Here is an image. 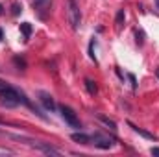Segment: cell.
<instances>
[{
  "mask_svg": "<svg viewBox=\"0 0 159 157\" xmlns=\"http://www.w3.org/2000/svg\"><path fill=\"white\" fill-rule=\"evenodd\" d=\"M0 104L4 105V107H17V105H20V104H24V105H30V102H28V98L20 92V91H17L15 87H6L4 91H0Z\"/></svg>",
  "mask_w": 159,
  "mask_h": 157,
  "instance_id": "1",
  "label": "cell"
},
{
  "mask_svg": "<svg viewBox=\"0 0 159 157\" xmlns=\"http://www.w3.org/2000/svg\"><path fill=\"white\" fill-rule=\"evenodd\" d=\"M69 22L72 30H78L81 24V13H80V6L76 0H69Z\"/></svg>",
  "mask_w": 159,
  "mask_h": 157,
  "instance_id": "2",
  "label": "cell"
},
{
  "mask_svg": "<svg viewBox=\"0 0 159 157\" xmlns=\"http://www.w3.org/2000/svg\"><path fill=\"white\" fill-rule=\"evenodd\" d=\"M91 144H94L100 150H109L115 144V139H111L109 135H102V133H94L91 135Z\"/></svg>",
  "mask_w": 159,
  "mask_h": 157,
  "instance_id": "3",
  "label": "cell"
},
{
  "mask_svg": "<svg viewBox=\"0 0 159 157\" xmlns=\"http://www.w3.org/2000/svg\"><path fill=\"white\" fill-rule=\"evenodd\" d=\"M59 113H61V117H63V120L70 126V128H81L80 126V120L78 117H76V113L70 109V107H67V105H59Z\"/></svg>",
  "mask_w": 159,
  "mask_h": 157,
  "instance_id": "4",
  "label": "cell"
},
{
  "mask_svg": "<svg viewBox=\"0 0 159 157\" xmlns=\"http://www.w3.org/2000/svg\"><path fill=\"white\" fill-rule=\"evenodd\" d=\"M32 146L37 148V150H41L43 154H48V155H59V154H61L57 148H54V146H50V144H46V142H34Z\"/></svg>",
  "mask_w": 159,
  "mask_h": 157,
  "instance_id": "5",
  "label": "cell"
},
{
  "mask_svg": "<svg viewBox=\"0 0 159 157\" xmlns=\"http://www.w3.org/2000/svg\"><path fill=\"white\" fill-rule=\"evenodd\" d=\"M39 100H41V104H43L44 109H48V111H54L56 109V102H54V98L48 92H39Z\"/></svg>",
  "mask_w": 159,
  "mask_h": 157,
  "instance_id": "6",
  "label": "cell"
},
{
  "mask_svg": "<svg viewBox=\"0 0 159 157\" xmlns=\"http://www.w3.org/2000/svg\"><path fill=\"white\" fill-rule=\"evenodd\" d=\"M50 4H52V0H34V9H37L41 17H44L46 11L50 9Z\"/></svg>",
  "mask_w": 159,
  "mask_h": 157,
  "instance_id": "7",
  "label": "cell"
},
{
  "mask_svg": "<svg viewBox=\"0 0 159 157\" xmlns=\"http://www.w3.org/2000/svg\"><path fill=\"white\" fill-rule=\"evenodd\" d=\"M129 128H131L135 133H139L141 137H144V139H148V141H156V135H154V133H148V131H144L143 128H139V126H135V124H131V122H129Z\"/></svg>",
  "mask_w": 159,
  "mask_h": 157,
  "instance_id": "8",
  "label": "cell"
},
{
  "mask_svg": "<svg viewBox=\"0 0 159 157\" xmlns=\"http://www.w3.org/2000/svg\"><path fill=\"white\" fill-rule=\"evenodd\" d=\"M72 141L78 144H91V135L87 133H72Z\"/></svg>",
  "mask_w": 159,
  "mask_h": 157,
  "instance_id": "9",
  "label": "cell"
},
{
  "mask_svg": "<svg viewBox=\"0 0 159 157\" xmlns=\"http://www.w3.org/2000/svg\"><path fill=\"white\" fill-rule=\"evenodd\" d=\"M98 120H100V122H102L104 126H107V128H109L111 131H115V129H117V124H115L113 120H109L107 117H104V115H98Z\"/></svg>",
  "mask_w": 159,
  "mask_h": 157,
  "instance_id": "10",
  "label": "cell"
},
{
  "mask_svg": "<svg viewBox=\"0 0 159 157\" xmlns=\"http://www.w3.org/2000/svg\"><path fill=\"white\" fill-rule=\"evenodd\" d=\"M20 32L24 34L26 39H30V35H32V24H30V22H22V24H20Z\"/></svg>",
  "mask_w": 159,
  "mask_h": 157,
  "instance_id": "11",
  "label": "cell"
},
{
  "mask_svg": "<svg viewBox=\"0 0 159 157\" xmlns=\"http://www.w3.org/2000/svg\"><path fill=\"white\" fill-rule=\"evenodd\" d=\"M85 89H87L89 94H94L96 92V83L93 79H85Z\"/></svg>",
  "mask_w": 159,
  "mask_h": 157,
  "instance_id": "12",
  "label": "cell"
},
{
  "mask_svg": "<svg viewBox=\"0 0 159 157\" xmlns=\"http://www.w3.org/2000/svg\"><path fill=\"white\" fill-rule=\"evenodd\" d=\"M124 19H126V15H124V9H120L119 13H117V17H115V24H117V26H122Z\"/></svg>",
  "mask_w": 159,
  "mask_h": 157,
  "instance_id": "13",
  "label": "cell"
},
{
  "mask_svg": "<svg viewBox=\"0 0 159 157\" xmlns=\"http://www.w3.org/2000/svg\"><path fill=\"white\" fill-rule=\"evenodd\" d=\"M20 11H22V6H20L19 2H13V6H11V13H13V15H19Z\"/></svg>",
  "mask_w": 159,
  "mask_h": 157,
  "instance_id": "14",
  "label": "cell"
},
{
  "mask_svg": "<svg viewBox=\"0 0 159 157\" xmlns=\"http://www.w3.org/2000/svg\"><path fill=\"white\" fill-rule=\"evenodd\" d=\"M6 87H9V83H6L4 79H0V91H4Z\"/></svg>",
  "mask_w": 159,
  "mask_h": 157,
  "instance_id": "15",
  "label": "cell"
},
{
  "mask_svg": "<svg viewBox=\"0 0 159 157\" xmlns=\"http://www.w3.org/2000/svg\"><path fill=\"white\" fill-rule=\"evenodd\" d=\"M129 81H131V85H133V89H135L137 83H135V76H133V74H129Z\"/></svg>",
  "mask_w": 159,
  "mask_h": 157,
  "instance_id": "16",
  "label": "cell"
},
{
  "mask_svg": "<svg viewBox=\"0 0 159 157\" xmlns=\"http://www.w3.org/2000/svg\"><path fill=\"white\" fill-rule=\"evenodd\" d=\"M152 155H157L159 157V148H152Z\"/></svg>",
  "mask_w": 159,
  "mask_h": 157,
  "instance_id": "17",
  "label": "cell"
},
{
  "mask_svg": "<svg viewBox=\"0 0 159 157\" xmlns=\"http://www.w3.org/2000/svg\"><path fill=\"white\" fill-rule=\"evenodd\" d=\"M4 39V34H2V30H0V41Z\"/></svg>",
  "mask_w": 159,
  "mask_h": 157,
  "instance_id": "18",
  "label": "cell"
},
{
  "mask_svg": "<svg viewBox=\"0 0 159 157\" xmlns=\"http://www.w3.org/2000/svg\"><path fill=\"white\" fill-rule=\"evenodd\" d=\"M156 6H157V9H159V0H156Z\"/></svg>",
  "mask_w": 159,
  "mask_h": 157,
  "instance_id": "19",
  "label": "cell"
},
{
  "mask_svg": "<svg viewBox=\"0 0 159 157\" xmlns=\"http://www.w3.org/2000/svg\"><path fill=\"white\" fill-rule=\"evenodd\" d=\"M156 74H157V78H159V69H157V70H156Z\"/></svg>",
  "mask_w": 159,
  "mask_h": 157,
  "instance_id": "20",
  "label": "cell"
},
{
  "mask_svg": "<svg viewBox=\"0 0 159 157\" xmlns=\"http://www.w3.org/2000/svg\"><path fill=\"white\" fill-rule=\"evenodd\" d=\"M0 13H2V6H0Z\"/></svg>",
  "mask_w": 159,
  "mask_h": 157,
  "instance_id": "21",
  "label": "cell"
}]
</instances>
